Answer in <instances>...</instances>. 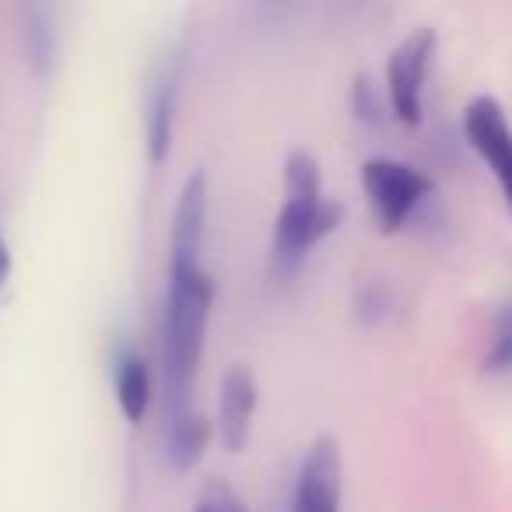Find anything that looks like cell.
<instances>
[{"instance_id":"obj_1","label":"cell","mask_w":512,"mask_h":512,"mask_svg":"<svg viewBox=\"0 0 512 512\" xmlns=\"http://www.w3.org/2000/svg\"><path fill=\"white\" fill-rule=\"evenodd\" d=\"M214 309V278L204 264L169 267V292L162 313V386L165 418L190 411V390L207 344Z\"/></svg>"},{"instance_id":"obj_10","label":"cell","mask_w":512,"mask_h":512,"mask_svg":"<svg viewBox=\"0 0 512 512\" xmlns=\"http://www.w3.org/2000/svg\"><path fill=\"white\" fill-rule=\"evenodd\" d=\"M207 442H211V421L200 411L190 407L186 414L165 418V456L179 474H186L204 460Z\"/></svg>"},{"instance_id":"obj_4","label":"cell","mask_w":512,"mask_h":512,"mask_svg":"<svg viewBox=\"0 0 512 512\" xmlns=\"http://www.w3.org/2000/svg\"><path fill=\"white\" fill-rule=\"evenodd\" d=\"M435 46H439L435 32L428 25H421L390 53V64H386V99H390L393 116L400 123H407V127H418L421 123L425 81L428 71H432Z\"/></svg>"},{"instance_id":"obj_11","label":"cell","mask_w":512,"mask_h":512,"mask_svg":"<svg viewBox=\"0 0 512 512\" xmlns=\"http://www.w3.org/2000/svg\"><path fill=\"white\" fill-rule=\"evenodd\" d=\"M116 404L130 425L144 421L151 407V369L141 355H123L116 362Z\"/></svg>"},{"instance_id":"obj_13","label":"cell","mask_w":512,"mask_h":512,"mask_svg":"<svg viewBox=\"0 0 512 512\" xmlns=\"http://www.w3.org/2000/svg\"><path fill=\"white\" fill-rule=\"evenodd\" d=\"M484 372L488 376H505L512 372V302L502 309L495 323V337H491V348L484 355Z\"/></svg>"},{"instance_id":"obj_7","label":"cell","mask_w":512,"mask_h":512,"mask_svg":"<svg viewBox=\"0 0 512 512\" xmlns=\"http://www.w3.org/2000/svg\"><path fill=\"white\" fill-rule=\"evenodd\" d=\"M463 134L467 144L481 155V162L495 172L502 197L512 211V123L505 109L491 95H481L463 113Z\"/></svg>"},{"instance_id":"obj_9","label":"cell","mask_w":512,"mask_h":512,"mask_svg":"<svg viewBox=\"0 0 512 512\" xmlns=\"http://www.w3.org/2000/svg\"><path fill=\"white\" fill-rule=\"evenodd\" d=\"M256 414V376L246 365H232L218 393V439L228 453H239L249 442Z\"/></svg>"},{"instance_id":"obj_6","label":"cell","mask_w":512,"mask_h":512,"mask_svg":"<svg viewBox=\"0 0 512 512\" xmlns=\"http://www.w3.org/2000/svg\"><path fill=\"white\" fill-rule=\"evenodd\" d=\"M183 67H186V50L183 46H172L158 60L155 78H151L148 113H144V144H148L151 165L169 158L172 130H176V106H179V92H183Z\"/></svg>"},{"instance_id":"obj_14","label":"cell","mask_w":512,"mask_h":512,"mask_svg":"<svg viewBox=\"0 0 512 512\" xmlns=\"http://www.w3.org/2000/svg\"><path fill=\"white\" fill-rule=\"evenodd\" d=\"M193 512H246V502H242L239 491L228 481L211 477V481L200 488L197 502H193Z\"/></svg>"},{"instance_id":"obj_2","label":"cell","mask_w":512,"mask_h":512,"mask_svg":"<svg viewBox=\"0 0 512 512\" xmlns=\"http://www.w3.org/2000/svg\"><path fill=\"white\" fill-rule=\"evenodd\" d=\"M341 200L323 197V172L313 151L295 148L285 158V204L274 218V267L292 278L306 256L344 221Z\"/></svg>"},{"instance_id":"obj_12","label":"cell","mask_w":512,"mask_h":512,"mask_svg":"<svg viewBox=\"0 0 512 512\" xmlns=\"http://www.w3.org/2000/svg\"><path fill=\"white\" fill-rule=\"evenodd\" d=\"M25 50H29V64L36 74H46L57 60V32H53L46 8L25 11Z\"/></svg>"},{"instance_id":"obj_15","label":"cell","mask_w":512,"mask_h":512,"mask_svg":"<svg viewBox=\"0 0 512 512\" xmlns=\"http://www.w3.org/2000/svg\"><path fill=\"white\" fill-rule=\"evenodd\" d=\"M386 309H390V295H386L383 288H376V285L365 288L362 299H358V316H362L365 323H376Z\"/></svg>"},{"instance_id":"obj_3","label":"cell","mask_w":512,"mask_h":512,"mask_svg":"<svg viewBox=\"0 0 512 512\" xmlns=\"http://www.w3.org/2000/svg\"><path fill=\"white\" fill-rule=\"evenodd\" d=\"M362 190L386 235L400 232L421 204L435 193V183L421 169L397 158H369L362 165Z\"/></svg>"},{"instance_id":"obj_5","label":"cell","mask_w":512,"mask_h":512,"mask_svg":"<svg viewBox=\"0 0 512 512\" xmlns=\"http://www.w3.org/2000/svg\"><path fill=\"white\" fill-rule=\"evenodd\" d=\"M344 460L334 435H316L295 474L292 512H341Z\"/></svg>"},{"instance_id":"obj_8","label":"cell","mask_w":512,"mask_h":512,"mask_svg":"<svg viewBox=\"0 0 512 512\" xmlns=\"http://www.w3.org/2000/svg\"><path fill=\"white\" fill-rule=\"evenodd\" d=\"M207 239V176L193 172L183 183L172 211V232H169V267H193L200 264Z\"/></svg>"},{"instance_id":"obj_16","label":"cell","mask_w":512,"mask_h":512,"mask_svg":"<svg viewBox=\"0 0 512 512\" xmlns=\"http://www.w3.org/2000/svg\"><path fill=\"white\" fill-rule=\"evenodd\" d=\"M8 278H11V246H8V239L0 235V288L8 285Z\"/></svg>"}]
</instances>
